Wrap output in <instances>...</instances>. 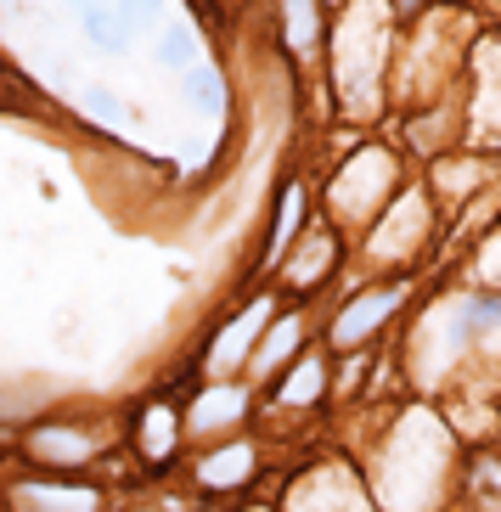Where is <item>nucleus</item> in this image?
<instances>
[{
    "instance_id": "obj_8",
    "label": "nucleus",
    "mask_w": 501,
    "mask_h": 512,
    "mask_svg": "<svg viewBox=\"0 0 501 512\" xmlns=\"http://www.w3.org/2000/svg\"><path fill=\"white\" fill-rule=\"evenodd\" d=\"M321 377H327V372H321V361H299V372H293L288 383L276 389V394H282V406H304V400H316V394H321Z\"/></svg>"
},
{
    "instance_id": "obj_7",
    "label": "nucleus",
    "mask_w": 501,
    "mask_h": 512,
    "mask_svg": "<svg viewBox=\"0 0 501 512\" xmlns=\"http://www.w3.org/2000/svg\"><path fill=\"white\" fill-rule=\"evenodd\" d=\"M248 467H254L248 445H231V451H220V456L203 462V484H237V479H248Z\"/></svg>"
},
{
    "instance_id": "obj_14",
    "label": "nucleus",
    "mask_w": 501,
    "mask_h": 512,
    "mask_svg": "<svg viewBox=\"0 0 501 512\" xmlns=\"http://www.w3.org/2000/svg\"><path fill=\"white\" fill-rule=\"evenodd\" d=\"M85 107H91V113H102V119H119V113H124L119 96L107 91V85H91V91H85Z\"/></svg>"
},
{
    "instance_id": "obj_5",
    "label": "nucleus",
    "mask_w": 501,
    "mask_h": 512,
    "mask_svg": "<svg viewBox=\"0 0 501 512\" xmlns=\"http://www.w3.org/2000/svg\"><path fill=\"white\" fill-rule=\"evenodd\" d=\"M243 417V389H209L192 411V428H220V422Z\"/></svg>"
},
{
    "instance_id": "obj_4",
    "label": "nucleus",
    "mask_w": 501,
    "mask_h": 512,
    "mask_svg": "<svg viewBox=\"0 0 501 512\" xmlns=\"http://www.w3.org/2000/svg\"><path fill=\"white\" fill-rule=\"evenodd\" d=\"M333 259H338V242L321 237V231H310V237H304V254L288 259V282L310 287L316 276H327V265H333Z\"/></svg>"
},
{
    "instance_id": "obj_6",
    "label": "nucleus",
    "mask_w": 501,
    "mask_h": 512,
    "mask_svg": "<svg viewBox=\"0 0 501 512\" xmlns=\"http://www.w3.org/2000/svg\"><path fill=\"white\" fill-rule=\"evenodd\" d=\"M79 23H85V34H91L102 51H124V40H130V23H124L119 12H102V6H85Z\"/></svg>"
},
{
    "instance_id": "obj_3",
    "label": "nucleus",
    "mask_w": 501,
    "mask_h": 512,
    "mask_svg": "<svg viewBox=\"0 0 501 512\" xmlns=\"http://www.w3.org/2000/svg\"><path fill=\"white\" fill-rule=\"evenodd\" d=\"M265 316H271V304L259 299L254 310H243V321H237V327L226 332V338H220V344H214V355H209V366H220V372H226L231 361H237V355H243L248 344H254V332L265 327Z\"/></svg>"
},
{
    "instance_id": "obj_10",
    "label": "nucleus",
    "mask_w": 501,
    "mask_h": 512,
    "mask_svg": "<svg viewBox=\"0 0 501 512\" xmlns=\"http://www.w3.org/2000/svg\"><path fill=\"white\" fill-rule=\"evenodd\" d=\"M186 57H192V34L164 29V40H158V62H164V68H186Z\"/></svg>"
},
{
    "instance_id": "obj_1",
    "label": "nucleus",
    "mask_w": 501,
    "mask_h": 512,
    "mask_svg": "<svg viewBox=\"0 0 501 512\" xmlns=\"http://www.w3.org/2000/svg\"><path fill=\"white\" fill-rule=\"evenodd\" d=\"M400 304V287L389 282V287H366L361 299H350L344 304V316L333 321V344H361L366 332H378L383 321H389V310Z\"/></svg>"
},
{
    "instance_id": "obj_13",
    "label": "nucleus",
    "mask_w": 501,
    "mask_h": 512,
    "mask_svg": "<svg viewBox=\"0 0 501 512\" xmlns=\"http://www.w3.org/2000/svg\"><path fill=\"white\" fill-rule=\"evenodd\" d=\"M293 344H299V321H282V332H276L271 344L259 349V361H254V366H259V372H271V366L282 361V355H288Z\"/></svg>"
},
{
    "instance_id": "obj_9",
    "label": "nucleus",
    "mask_w": 501,
    "mask_h": 512,
    "mask_svg": "<svg viewBox=\"0 0 501 512\" xmlns=\"http://www.w3.org/2000/svg\"><path fill=\"white\" fill-rule=\"evenodd\" d=\"M169 451H175V422H169L164 406H152L147 411V456L152 462H164Z\"/></svg>"
},
{
    "instance_id": "obj_11",
    "label": "nucleus",
    "mask_w": 501,
    "mask_h": 512,
    "mask_svg": "<svg viewBox=\"0 0 501 512\" xmlns=\"http://www.w3.org/2000/svg\"><path fill=\"white\" fill-rule=\"evenodd\" d=\"M192 102H198V113H220L226 107V96H220V74H192Z\"/></svg>"
},
{
    "instance_id": "obj_2",
    "label": "nucleus",
    "mask_w": 501,
    "mask_h": 512,
    "mask_svg": "<svg viewBox=\"0 0 501 512\" xmlns=\"http://www.w3.org/2000/svg\"><path fill=\"white\" fill-rule=\"evenodd\" d=\"M29 445H34V456L51 462V467H79V462H91L96 456V445L85 434H74V428H40Z\"/></svg>"
},
{
    "instance_id": "obj_12",
    "label": "nucleus",
    "mask_w": 501,
    "mask_h": 512,
    "mask_svg": "<svg viewBox=\"0 0 501 512\" xmlns=\"http://www.w3.org/2000/svg\"><path fill=\"white\" fill-rule=\"evenodd\" d=\"M299 214H304V192H299V186H288V203H282V226H276V242H271V248H288V242L299 237Z\"/></svg>"
}]
</instances>
